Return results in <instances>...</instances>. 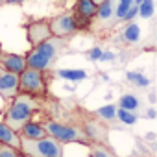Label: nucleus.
Wrapping results in <instances>:
<instances>
[{
	"instance_id": "19",
	"label": "nucleus",
	"mask_w": 157,
	"mask_h": 157,
	"mask_svg": "<svg viewBox=\"0 0 157 157\" xmlns=\"http://www.w3.org/2000/svg\"><path fill=\"white\" fill-rule=\"evenodd\" d=\"M94 115H96L100 120H113V118L117 117V109H115V105H104V107H100L98 111H94Z\"/></svg>"
},
{
	"instance_id": "11",
	"label": "nucleus",
	"mask_w": 157,
	"mask_h": 157,
	"mask_svg": "<svg viewBox=\"0 0 157 157\" xmlns=\"http://www.w3.org/2000/svg\"><path fill=\"white\" fill-rule=\"evenodd\" d=\"M0 68L8 70V72H13V74H21L26 68V59H24V56L4 52L0 48Z\"/></svg>"
},
{
	"instance_id": "28",
	"label": "nucleus",
	"mask_w": 157,
	"mask_h": 157,
	"mask_svg": "<svg viewBox=\"0 0 157 157\" xmlns=\"http://www.w3.org/2000/svg\"><path fill=\"white\" fill-rule=\"evenodd\" d=\"M100 59H104V61H109V59H113V54H111V52H105V56H104V52H102Z\"/></svg>"
},
{
	"instance_id": "26",
	"label": "nucleus",
	"mask_w": 157,
	"mask_h": 157,
	"mask_svg": "<svg viewBox=\"0 0 157 157\" xmlns=\"http://www.w3.org/2000/svg\"><path fill=\"white\" fill-rule=\"evenodd\" d=\"M100 56H102V50H100V48H93V50L89 52V57H91V59H100Z\"/></svg>"
},
{
	"instance_id": "7",
	"label": "nucleus",
	"mask_w": 157,
	"mask_h": 157,
	"mask_svg": "<svg viewBox=\"0 0 157 157\" xmlns=\"http://www.w3.org/2000/svg\"><path fill=\"white\" fill-rule=\"evenodd\" d=\"M82 129H83V133L87 135V139L91 142H104V144H107V140H109V128L96 115L94 117H87L82 122Z\"/></svg>"
},
{
	"instance_id": "10",
	"label": "nucleus",
	"mask_w": 157,
	"mask_h": 157,
	"mask_svg": "<svg viewBox=\"0 0 157 157\" xmlns=\"http://www.w3.org/2000/svg\"><path fill=\"white\" fill-rule=\"evenodd\" d=\"M96 4L93 0H76V6H74V15L78 19V28H87L91 19L96 17Z\"/></svg>"
},
{
	"instance_id": "8",
	"label": "nucleus",
	"mask_w": 157,
	"mask_h": 157,
	"mask_svg": "<svg viewBox=\"0 0 157 157\" xmlns=\"http://www.w3.org/2000/svg\"><path fill=\"white\" fill-rule=\"evenodd\" d=\"M19 94V74L0 68V96L6 104H10Z\"/></svg>"
},
{
	"instance_id": "22",
	"label": "nucleus",
	"mask_w": 157,
	"mask_h": 157,
	"mask_svg": "<svg viewBox=\"0 0 157 157\" xmlns=\"http://www.w3.org/2000/svg\"><path fill=\"white\" fill-rule=\"evenodd\" d=\"M128 80L137 82V85H140V87H148V85H150V80H148V78L142 76V74H137V72H128Z\"/></svg>"
},
{
	"instance_id": "21",
	"label": "nucleus",
	"mask_w": 157,
	"mask_h": 157,
	"mask_svg": "<svg viewBox=\"0 0 157 157\" xmlns=\"http://www.w3.org/2000/svg\"><path fill=\"white\" fill-rule=\"evenodd\" d=\"M117 117L120 118V122H122V124H129V126H131V124H135V122H137V117H135L131 111H126V109H122V107L117 111Z\"/></svg>"
},
{
	"instance_id": "14",
	"label": "nucleus",
	"mask_w": 157,
	"mask_h": 157,
	"mask_svg": "<svg viewBox=\"0 0 157 157\" xmlns=\"http://www.w3.org/2000/svg\"><path fill=\"white\" fill-rule=\"evenodd\" d=\"M89 157H118L111 148L109 144H104V142H89Z\"/></svg>"
},
{
	"instance_id": "1",
	"label": "nucleus",
	"mask_w": 157,
	"mask_h": 157,
	"mask_svg": "<svg viewBox=\"0 0 157 157\" xmlns=\"http://www.w3.org/2000/svg\"><path fill=\"white\" fill-rule=\"evenodd\" d=\"M68 41H70L68 37H56V35H52L46 41L39 43L37 46H32L28 56H24L26 67L28 68H37V70H48L56 63L59 54L65 50Z\"/></svg>"
},
{
	"instance_id": "17",
	"label": "nucleus",
	"mask_w": 157,
	"mask_h": 157,
	"mask_svg": "<svg viewBox=\"0 0 157 157\" xmlns=\"http://www.w3.org/2000/svg\"><path fill=\"white\" fill-rule=\"evenodd\" d=\"M57 76L65 78V80H70V82H80V80L87 78V72L85 70H59Z\"/></svg>"
},
{
	"instance_id": "23",
	"label": "nucleus",
	"mask_w": 157,
	"mask_h": 157,
	"mask_svg": "<svg viewBox=\"0 0 157 157\" xmlns=\"http://www.w3.org/2000/svg\"><path fill=\"white\" fill-rule=\"evenodd\" d=\"M0 157H21V151L8 144H0Z\"/></svg>"
},
{
	"instance_id": "13",
	"label": "nucleus",
	"mask_w": 157,
	"mask_h": 157,
	"mask_svg": "<svg viewBox=\"0 0 157 157\" xmlns=\"http://www.w3.org/2000/svg\"><path fill=\"white\" fill-rule=\"evenodd\" d=\"M19 135H21V137H30V139H39V137H44V135H46V129H44L43 124L28 120V122L21 128Z\"/></svg>"
},
{
	"instance_id": "18",
	"label": "nucleus",
	"mask_w": 157,
	"mask_h": 157,
	"mask_svg": "<svg viewBox=\"0 0 157 157\" xmlns=\"http://www.w3.org/2000/svg\"><path fill=\"white\" fill-rule=\"evenodd\" d=\"M120 107L126 109V111H137V109H139V100H137V96H133V94H124V96L120 98Z\"/></svg>"
},
{
	"instance_id": "9",
	"label": "nucleus",
	"mask_w": 157,
	"mask_h": 157,
	"mask_svg": "<svg viewBox=\"0 0 157 157\" xmlns=\"http://www.w3.org/2000/svg\"><path fill=\"white\" fill-rule=\"evenodd\" d=\"M26 35H28V43L32 46H37L39 43L46 41L48 37H52V32H50V24L46 19L43 21H33L26 26Z\"/></svg>"
},
{
	"instance_id": "20",
	"label": "nucleus",
	"mask_w": 157,
	"mask_h": 157,
	"mask_svg": "<svg viewBox=\"0 0 157 157\" xmlns=\"http://www.w3.org/2000/svg\"><path fill=\"white\" fill-rule=\"evenodd\" d=\"M139 15L142 19H150L153 15V0H142L139 4Z\"/></svg>"
},
{
	"instance_id": "6",
	"label": "nucleus",
	"mask_w": 157,
	"mask_h": 157,
	"mask_svg": "<svg viewBox=\"0 0 157 157\" xmlns=\"http://www.w3.org/2000/svg\"><path fill=\"white\" fill-rule=\"evenodd\" d=\"M48 24H50L52 35H56V37H72L78 30H80L78 28V19H76L74 11H65V13L50 19Z\"/></svg>"
},
{
	"instance_id": "29",
	"label": "nucleus",
	"mask_w": 157,
	"mask_h": 157,
	"mask_svg": "<svg viewBox=\"0 0 157 157\" xmlns=\"http://www.w3.org/2000/svg\"><path fill=\"white\" fill-rule=\"evenodd\" d=\"M93 2H94V4H100V2H102V0H93Z\"/></svg>"
},
{
	"instance_id": "5",
	"label": "nucleus",
	"mask_w": 157,
	"mask_h": 157,
	"mask_svg": "<svg viewBox=\"0 0 157 157\" xmlns=\"http://www.w3.org/2000/svg\"><path fill=\"white\" fill-rule=\"evenodd\" d=\"M46 135L57 139L61 144L65 142H80V144H89L91 140L87 139V135L83 133V129L80 126L74 124H65V122H57V120H48L44 124Z\"/></svg>"
},
{
	"instance_id": "27",
	"label": "nucleus",
	"mask_w": 157,
	"mask_h": 157,
	"mask_svg": "<svg viewBox=\"0 0 157 157\" xmlns=\"http://www.w3.org/2000/svg\"><path fill=\"white\" fill-rule=\"evenodd\" d=\"M26 0H0V6H8V4H22Z\"/></svg>"
},
{
	"instance_id": "15",
	"label": "nucleus",
	"mask_w": 157,
	"mask_h": 157,
	"mask_svg": "<svg viewBox=\"0 0 157 157\" xmlns=\"http://www.w3.org/2000/svg\"><path fill=\"white\" fill-rule=\"evenodd\" d=\"M96 17L100 21H107L109 17H113L115 13V6H113V0H102L100 4H96Z\"/></svg>"
},
{
	"instance_id": "25",
	"label": "nucleus",
	"mask_w": 157,
	"mask_h": 157,
	"mask_svg": "<svg viewBox=\"0 0 157 157\" xmlns=\"http://www.w3.org/2000/svg\"><path fill=\"white\" fill-rule=\"evenodd\" d=\"M135 15H139V6L131 4V6H129V10H128V11H126V15H124V21H131Z\"/></svg>"
},
{
	"instance_id": "4",
	"label": "nucleus",
	"mask_w": 157,
	"mask_h": 157,
	"mask_svg": "<svg viewBox=\"0 0 157 157\" xmlns=\"http://www.w3.org/2000/svg\"><path fill=\"white\" fill-rule=\"evenodd\" d=\"M19 93L30 94L35 98H44L48 93V85L44 80V70L37 68H24L19 74Z\"/></svg>"
},
{
	"instance_id": "3",
	"label": "nucleus",
	"mask_w": 157,
	"mask_h": 157,
	"mask_svg": "<svg viewBox=\"0 0 157 157\" xmlns=\"http://www.w3.org/2000/svg\"><path fill=\"white\" fill-rule=\"evenodd\" d=\"M24 157H63V144L50 137H39V139H30V137H21V150Z\"/></svg>"
},
{
	"instance_id": "16",
	"label": "nucleus",
	"mask_w": 157,
	"mask_h": 157,
	"mask_svg": "<svg viewBox=\"0 0 157 157\" xmlns=\"http://www.w3.org/2000/svg\"><path fill=\"white\" fill-rule=\"evenodd\" d=\"M122 37H124V41H126L128 44H133V43H137V41H139V37H140V30H139V26H137L135 22H129V24L124 28V33H122Z\"/></svg>"
},
{
	"instance_id": "24",
	"label": "nucleus",
	"mask_w": 157,
	"mask_h": 157,
	"mask_svg": "<svg viewBox=\"0 0 157 157\" xmlns=\"http://www.w3.org/2000/svg\"><path fill=\"white\" fill-rule=\"evenodd\" d=\"M129 6H131V2H120V4H118V8L115 10L117 19H124V15H126V11L129 10Z\"/></svg>"
},
{
	"instance_id": "31",
	"label": "nucleus",
	"mask_w": 157,
	"mask_h": 157,
	"mask_svg": "<svg viewBox=\"0 0 157 157\" xmlns=\"http://www.w3.org/2000/svg\"><path fill=\"white\" fill-rule=\"evenodd\" d=\"M0 48H2V46H0Z\"/></svg>"
},
{
	"instance_id": "30",
	"label": "nucleus",
	"mask_w": 157,
	"mask_h": 157,
	"mask_svg": "<svg viewBox=\"0 0 157 157\" xmlns=\"http://www.w3.org/2000/svg\"><path fill=\"white\" fill-rule=\"evenodd\" d=\"M21 157H24V155H22V153H21Z\"/></svg>"
},
{
	"instance_id": "12",
	"label": "nucleus",
	"mask_w": 157,
	"mask_h": 157,
	"mask_svg": "<svg viewBox=\"0 0 157 157\" xmlns=\"http://www.w3.org/2000/svg\"><path fill=\"white\" fill-rule=\"evenodd\" d=\"M0 144H8L15 150H21V135L2 120H0Z\"/></svg>"
},
{
	"instance_id": "2",
	"label": "nucleus",
	"mask_w": 157,
	"mask_h": 157,
	"mask_svg": "<svg viewBox=\"0 0 157 157\" xmlns=\"http://www.w3.org/2000/svg\"><path fill=\"white\" fill-rule=\"evenodd\" d=\"M41 109V104H39V98L35 96H30V94H22L19 93L11 102H10V107L6 109L4 113V122L13 129V131H21V128L32 120L33 113Z\"/></svg>"
}]
</instances>
